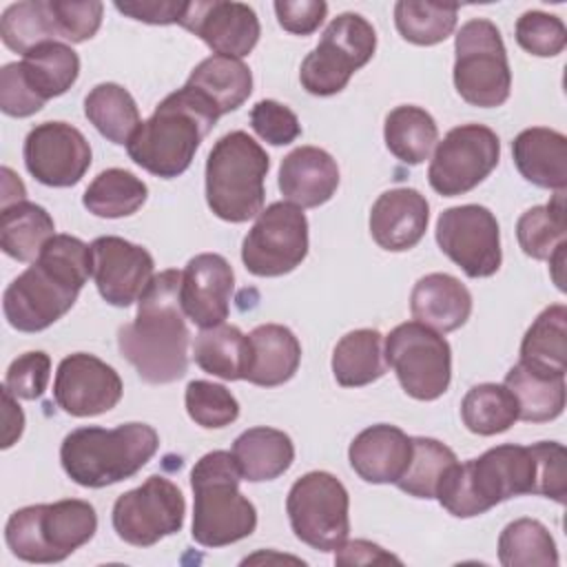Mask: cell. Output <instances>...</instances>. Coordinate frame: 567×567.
I'll return each instance as SVG.
<instances>
[{
	"instance_id": "obj_1",
	"label": "cell",
	"mask_w": 567,
	"mask_h": 567,
	"mask_svg": "<svg viewBox=\"0 0 567 567\" xmlns=\"http://www.w3.org/2000/svg\"><path fill=\"white\" fill-rule=\"evenodd\" d=\"M182 272L162 270L137 299V317L117 330L120 354L153 385L173 383L188 370L190 332L179 301Z\"/></svg>"
},
{
	"instance_id": "obj_2",
	"label": "cell",
	"mask_w": 567,
	"mask_h": 567,
	"mask_svg": "<svg viewBox=\"0 0 567 567\" xmlns=\"http://www.w3.org/2000/svg\"><path fill=\"white\" fill-rule=\"evenodd\" d=\"M91 266V246L71 235H53L2 295L9 326L20 332H40L55 323L73 308Z\"/></svg>"
},
{
	"instance_id": "obj_3",
	"label": "cell",
	"mask_w": 567,
	"mask_h": 567,
	"mask_svg": "<svg viewBox=\"0 0 567 567\" xmlns=\"http://www.w3.org/2000/svg\"><path fill=\"white\" fill-rule=\"evenodd\" d=\"M219 117L188 86L166 95L126 144L128 157L155 177L182 175Z\"/></svg>"
},
{
	"instance_id": "obj_4",
	"label": "cell",
	"mask_w": 567,
	"mask_h": 567,
	"mask_svg": "<svg viewBox=\"0 0 567 567\" xmlns=\"http://www.w3.org/2000/svg\"><path fill=\"white\" fill-rule=\"evenodd\" d=\"M536 461L529 445H496L478 458L454 463L436 487L439 503L456 518L481 516L494 505L534 494Z\"/></svg>"
},
{
	"instance_id": "obj_5",
	"label": "cell",
	"mask_w": 567,
	"mask_h": 567,
	"mask_svg": "<svg viewBox=\"0 0 567 567\" xmlns=\"http://www.w3.org/2000/svg\"><path fill=\"white\" fill-rule=\"evenodd\" d=\"M159 436L146 423L78 427L60 445L66 476L82 487H106L135 476L157 452Z\"/></svg>"
},
{
	"instance_id": "obj_6",
	"label": "cell",
	"mask_w": 567,
	"mask_h": 567,
	"mask_svg": "<svg viewBox=\"0 0 567 567\" xmlns=\"http://www.w3.org/2000/svg\"><path fill=\"white\" fill-rule=\"evenodd\" d=\"M241 472L233 452L204 454L190 470L193 540L202 547H224L250 536L257 527L255 505L239 492Z\"/></svg>"
},
{
	"instance_id": "obj_7",
	"label": "cell",
	"mask_w": 567,
	"mask_h": 567,
	"mask_svg": "<svg viewBox=\"0 0 567 567\" xmlns=\"http://www.w3.org/2000/svg\"><path fill=\"white\" fill-rule=\"evenodd\" d=\"M268 153L246 131L221 135L206 159V202L224 221L241 224L264 210Z\"/></svg>"
},
{
	"instance_id": "obj_8",
	"label": "cell",
	"mask_w": 567,
	"mask_h": 567,
	"mask_svg": "<svg viewBox=\"0 0 567 567\" xmlns=\"http://www.w3.org/2000/svg\"><path fill=\"white\" fill-rule=\"evenodd\" d=\"M97 532L95 507L80 498L16 509L4 525L11 554L27 563H60Z\"/></svg>"
},
{
	"instance_id": "obj_9",
	"label": "cell",
	"mask_w": 567,
	"mask_h": 567,
	"mask_svg": "<svg viewBox=\"0 0 567 567\" xmlns=\"http://www.w3.org/2000/svg\"><path fill=\"white\" fill-rule=\"evenodd\" d=\"M454 86L472 106L494 109L507 102L512 71L501 31L485 18L467 20L454 40Z\"/></svg>"
},
{
	"instance_id": "obj_10",
	"label": "cell",
	"mask_w": 567,
	"mask_h": 567,
	"mask_svg": "<svg viewBox=\"0 0 567 567\" xmlns=\"http://www.w3.org/2000/svg\"><path fill=\"white\" fill-rule=\"evenodd\" d=\"M377 49L374 27L359 13L337 16L319 44L303 58L299 80L310 95L328 97L346 89L352 73L365 66Z\"/></svg>"
},
{
	"instance_id": "obj_11",
	"label": "cell",
	"mask_w": 567,
	"mask_h": 567,
	"mask_svg": "<svg viewBox=\"0 0 567 567\" xmlns=\"http://www.w3.org/2000/svg\"><path fill=\"white\" fill-rule=\"evenodd\" d=\"M350 498L343 483L330 472H308L297 478L286 498L295 536L312 549L334 551L350 532Z\"/></svg>"
},
{
	"instance_id": "obj_12",
	"label": "cell",
	"mask_w": 567,
	"mask_h": 567,
	"mask_svg": "<svg viewBox=\"0 0 567 567\" xmlns=\"http://www.w3.org/2000/svg\"><path fill=\"white\" fill-rule=\"evenodd\" d=\"M385 363L401 388L416 401H434L447 392L452 379V350L445 337L419 323H399L385 337Z\"/></svg>"
},
{
	"instance_id": "obj_13",
	"label": "cell",
	"mask_w": 567,
	"mask_h": 567,
	"mask_svg": "<svg viewBox=\"0 0 567 567\" xmlns=\"http://www.w3.org/2000/svg\"><path fill=\"white\" fill-rule=\"evenodd\" d=\"M308 255V219L303 208L275 202L266 206L241 244V261L257 277L292 272Z\"/></svg>"
},
{
	"instance_id": "obj_14",
	"label": "cell",
	"mask_w": 567,
	"mask_h": 567,
	"mask_svg": "<svg viewBox=\"0 0 567 567\" xmlns=\"http://www.w3.org/2000/svg\"><path fill=\"white\" fill-rule=\"evenodd\" d=\"M186 501L179 487L164 476H148L140 487L117 496L113 529L133 547H151L182 529Z\"/></svg>"
},
{
	"instance_id": "obj_15",
	"label": "cell",
	"mask_w": 567,
	"mask_h": 567,
	"mask_svg": "<svg viewBox=\"0 0 567 567\" xmlns=\"http://www.w3.org/2000/svg\"><path fill=\"white\" fill-rule=\"evenodd\" d=\"M498 157L501 142L489 126L461 124L436 144L427 182L443 197L465 195L496 168Z\"/></svg>"
},
{
	"instance_id": "obj_16",
	"label": "cell",
	"mask_w": 567,
	"mask_h": 567,
	"mask_svg": "<svg viewBox=\"0 0 567 567\" xmlns=\"http://www.w3.org/2000/svg\"><path fill=\"white\" fill-rule=\"evenodd\" d=\"M436 244L472 279L492 277L503 261L498 221L478 204L443 210L436 219Z\"/></svg>"
},
{
	"instance_id": "obj_17",
	"label": "cell",
	"mask_w": 567,
	"mask_h": 567,
	"mask_svg": "<svg viewBox=\"0 0 567 567\" xmlns=\"http://www.w3.org/2000/svg\"><path fill=\"white\" fill-rule=\"evenodd\" d=\"M24 166L44 186H75L91 166L86 137L66 122H42L24 140Z\"/></svg>"
},
{
	"instance_id": "obj_18",
	"label": "cell",
	"mask_w": 567,
	"mask_h": 567,
	"mask_svg": "<svg viewBox=\"0 0 567 567\" xmlns=\"http://www.w3.org/2000/svg\"><path fill=\"white\" fill-rule=\"evenodd\" d=\"M124 385L120 374L102 359L75 352L60 361L53 399L71 416H97L113 410L122 399Z\"/></svg>"
},
{
	"instance_id": "obj_19",
	"label": "cell",
	"mask_w": 567,
	"mask_h": 567,
	"mask_svg": "<svg viewBox=\"0 0 567 567\" xmlns=\"http://www.w3.org/2000/svg\"><path fill=\"white\" fill-rule=\"evenodd\" d=\"M91 261V277L97 292L115 308H126L137 301L155 277L151 252L115 235L93 239Z\"/></svg>"
},
{
	"instance_id": "obj_20",
	"label": "cell",
	"mask_w": 567,
	"mask_h": 567,
	"mask_svg": "<svg viewBox=\"0 0 567 567\" xmlns=\"http://www.w3.org/2000/svg\"><path fill=\"white\" fill-rule=\"evenodd\" d=\"M179 24L202 38L215 55L237 60L255 49L261 33L259 18L252 7L226 0L186 2Z\"/></svg>"
},
{
	"instance_id": "obj_21",
	"label": "cell",
	"mask_w": 567,
	"mask_h": 567,
	"mask_svg": "<svg viewBox=\"0 0 567 567\" xmlns=\"http://www.w3.org/2000/svg\"><path fill=\"white\" fill-rule=\"evenodd\" d=\"M235 272L217 252L195 255L182 270L179 301L186 319L199 328L224 323L230 310Z\"/></svg>"
},
{
	"instance_id": "obj_22",
	"label": "cell",
	"mask_w": 567,
	"mask_h": 567,
	"mask_svg": "<svg viewBox=\"0 0 567 567\" xmlns=\"http://www.w3.org/2000/svg\"><path fill=\"white\" fill-rule=\"evenodd\" d=\"M430 221V204L416 188H392L377 197L370 210V235L390 252L414 248Z\"/></svg>"
},
{
	"instance_id": "obj_23",
	"label": "cell",
	"mask_w": 567,
	"mask_h": 567,
	"mask_svg": "<svg viewBox=\"0 0 567 567\" xmlns=\"http://www.w3.org/2000/svg\"><path fill=\"white\" fill-rule=\"evenodd\" d=\"M348 458L357 476L365 483H396L410 465L412 436L396 425H370L352 439Z\"/></svg>"
},
{
	"instance_id": "obj_24",
	"label": "cell",
	"mask_w": 567,
	"mask_h": 567,
	"mask_svg": "<svg viewBox=\"0 0 567 567\" xmlns=\"http://www.w3.org/2000/svg\"><path fill=\"white\" fill-rule=\"evenodd\" d=\"M339 186V166L334 157L317 146L290 151L279 166V190L288 204L317 208L326 204Z\"/></svg>"
},
{
	"instance_id": "obj_25",
	"label": "cell",
	"mask_w": 567,
	"mask_h": 567,
	"mask_svg": "<svg viewBox=\"0 0 567 567\" xmlns=\"http://www.w3.org/2000/svg\"><path fill=\"white\" fill-rule=\"evenodd\" d=\"M512 157L518 173L538 188H567V137L554 128L532 126L512 142Z\"/></svg>"
},
{
	"instance_id": "obj_26",
	"label": "cell",
	"mask_w": 567,
	"mask_h": 567,
	"mask_svg": "<svg viewBox=\"0 0 567 567\" xmlns=\"http://www.w3.org/2000/svg\"><path fill=\"white\" fill-rule=\"evenodd\" d=\"M410 312L419 323L436 332H452L470 319L472 295L456 277L430 272L414 284Z\"/></svg>"
},
{
	"instance_id": "obj_27",
	"label": "cell",
	"mask_w": 567,
	"mask_h": 567,
	"mask_svg": "<svg viewBox=\"0 0 567 567\" xmlns=\"http://www.w3.org/2000/svg\"><path fill=\"white\" fill-rule=\"evenodd\" d=\"M250 357L244 379L261 385L275 388L290 381L301 361V343L295 332L279 323L257 326L248 334Z\"/></svg>"
},
{
	"instance_id": "obj_28",
	"label": "cell",
	"mask_w": 567,
	"mask_h": 567,
	"mask_svg": "<svg viewBox=\"0 0 567 567\" xmlns=\"http://www.w3.org/2000/svg\"><path fill=\"white\" fill-rule=\"evenodd\" d=\"M184 86H188L217 117H221L248 100L252 93V73L237 58L210 55L190 71Z\"/></svg>"
},
{
	"instance_id": "obj_29",
	"label": "cell",
	"mask_w": 567,
	"mask_h": 567,
	"mask_svg": "<svg viewBox=\"0 0 567 567\" xmlns=\"http://www.w3.org/2000/svg\"><path fill=\"white\" fill-rule=\"evenodd\" d=\"M233 456L244 481H275L292 465L295 445L286 432L261 425L250 427L235 439Z\"/></svg>"
},
{
	"instance_id": "obj_30",
	"label": "cell",
	"mask_w": 567,
	"mask_h": 567,
	"mask_svg": "<svg viewBox=\"0 0 567 567\" xmlns=\"http://www.w3.org/2000/svg\"><path fill=\"white\" fill-rule=\"evenodd\" d=\"M516 399L518 419L547 423L565 410V374L545 372L518 361L509 368L503 383Z\"/></svg>"
},
{
	"instance_id": "obj_31",
	"label": "cell",
	"mask_w": 567,
	"mask_h": 567,
	"mask_svg": "<svg viewBox=\"0 0 567 567\" xmlns=\"http://www.w3.org/2000/svg\"><path fill=\"white\" fill-rule=\"evenodd\" d=\"M383 334L372 328H359L339 339L332 352V374L343 388H361L385 374Z\"/></svg>"
},
{
	"instance_id": "obj_32",
	"label": "cell",
	"mask_w": 567,
	"mask_h": 567,
	"mask_svg": "<svg viewBox=\"0 0 567 567\" xmlns=\"http://www.w3.org/2000/svg\"><path fill=\"white\" fill-rule=\"evenodd\" d=\"M20 66L31 91L44 104L47 100L66 93L80 75L78 53L60 40L44 42L27 51L20 60Z\"/></svg>"
},
{
	"instance_id": "obj_33",
	"label": "cell",
	"mask_w": 567,
	"mask_h": 567,
	"mask_svg": "<svg viewBox=\"0 0 567 567\" xmlns=\"http://www.w3.org/2000/svg\"><path fill=\"white\" fill-rule=\"evenodd\" d=\"M53 217L33 202H16L0 215V248L18 261L38 259L44 244L55 235Z\"/></svg>"
},
{
	"instance_id": "obj_34",
	"label": "cell",
	"mask_w": 567,
	"mask_h": 567,
	"mask_svg": "<svg viewBox=\"0 0 567 567\" xmlns=\"http://www.w3.org/2000/svg\"><path fill=\"white\" fill-rule=\"evenodd\" d=\"M193 357L204 372L224 381H237L246 374L250 343L237 326L219 323L199 330V334L195 337Z\"/></svg>"
},
{
	"instance_id": "obj_35",
	"label": "cell",
	"mask_w": 567,
	"mask_h": 567,
	"mask_svg": "<svg viewBox=\"0 0 567 567\" xmlns=\"http://www.w3.org/2000/svg\"><path fill=\"white\" fill-rule=\"evenodd\" d=\"M383 137L388 151L396 159L414 166L430 157L432 148L439 142V128L434 117L425 109L403 104L388 113Z\"/></svg>"
},
{
	"instance_id": "obj_36",
	"label": "cell",
	"mask_w": 567,
	"mask_h": 567,
	"mask_svg": "<svg viewBox=\"0 0 567 567\" xmlns=\"http://www.w3.org/2000/svg\"><path fill=\"white\" fill-rule=\"evenodd\" d=\"M520 361L545 372H567V308L563 303L547 306L527 328Z\"/></svg>"
},
{
	"instance_id": "obj_37",
	"label": "cell",
	"mask_w": 567,
	"mask_h": 567,
	"mask_svg": "<svg viewBox=\"0 0 567 567\" xmlns=\"http://www.w3.org/2000/svg\"><path fill=\"white\" fill-rule=\"evenodd\" d=\"M84 115L100 135L113 144H128L131 135L142 124L133 95L115 82H102L89 91L84 97Z\"/></svg>"
},
{
	"instance_id": "obj_38",
	"label": "cell",
	"mask_w": 567,
	"mask_h": 567,
	"mask_svg": "<svg viewBox=\"0 0 567 567\" xmlns=\"http://www.w3.org/2000/svg\"><path fill=\"white\" fill-rule=\"evenodd\" d=\"M146 197L148 188L140 177L124 168H106L89 184L82 204L95 217L117 219L137 213Z\"/></svg>"
},
{
	"instance_id": "obj_39",
	"label": "cell",
	"mask_w": 567,
	"mask_h": 567,
	"mask_svg": "<svg viewBox=\"0 0 567 567\" xmlns=\"http://www.w3.org/2000/svg\"><path fill=\"white\" fill-rule=\"evenodd\" d=\"M463 425L478 436L507 432L518 421L514 394L501 383H481L467 390L461 403Z\"/></svg>"
},
{
	"instance_id": "obj_40",
	"label": "cell",
	"mask_w": 567,
	"mask_h": 567,
	"mask_svg": "<svg viewBox=\"0 0 567 567\" xmlns=\"http://www.w3.org/2000/svg\"><path fill=\"white\" fill-rule=\"evenodd\" d=\"M498 560L505 567H554L558 565V549L540 520L516 518L498 536Z\"/></svg>"
},
{
	"instance_id": "obj_41",
	"label": "cell",
	"mask_w": 567,
	"mask_h": 567,
	"mask_svg": "<svg viewBox=\"0 0 567 567\" xmlns=\"http://www.w3.org/2000/svg\"><path fill=\"white\" fill-rule=\"evenodd\" d=\"M458 4L432 0H399L394 4V24L403 40L432 47L452 35L456 27Z\"/></svg>"
},
{
	"instance_id": "obj_42",
	"label": "cell",
	"mask_w": 567,
	"mask_h": 567,
	"mask_svg": "<svg viewBox=\"0 0 567 567\" xmlns=\"http://www.w3.org/2000/svg\"><path fill=\"white\" fill-rule=\"evenodd\" d=\"M516 237L527 257L549 259L567 241L565 190H556L549 204L527 208L516 221Z\"/></svg>"
},
{
	"instance_id": "obj_43",
	"label": "cell",
	"mask_w": 567,
	"mask_h": 567,
	"mask_svg": "<svg viewBox=\"0 0 567 567\" xmlns=\"http://www.w3.org/2000/svg\"><path fill=\"white\" fill-rule=\"evenodd\" d=\"M456 463V454L441 441L412 436V458L403 476L394 483L414 498H434L443 474Z\"/></svg>"
},
{
	"instance_id": "obj_44",
	"label": "cell",
	"mask_w": 567,
	"mask_h": 567,
	"mask_svg": "<svg viewBox=\"0 0 567 567\" xmlns=\"http://www.w3.org/2000/svg\"><path fill=\"white\" fill-rule=\"evenodd\" d=\"M0 38L11 51L22 55L35 49L38 44L58 40V33L49 13V2L24 0V2L9 4L0 18Z\"/></svg>"
},
{
	"instance_id": "obj_45",
	"label": "cell",
	"mask_w": 567,
	"mask_h": 567,
	"mask_svg": "<svg viewBox=\"0 0 567 567\" xmlns=\"http://www.w3.org/2000/svg\"><path fill=\"white\" fill-rule=\"evenodd\" d=\"M184 401H186L188 416L197 425L208 430L226 427L239 416L237 399L230 394V390L213 381H204V379L190 381L186 385Z\"/></svg>"
},
{
	"instance_id": "obj_46",
	"label": "cell",
	"mask_w": 567,
	"mask_h": 567,
	"mask_svg": "<svg viewBox=\"0 0 567 567\" xmlns=\"http://www.w3.org/2000/svg\"><path fill=\"white\" fill-rule=\"evenodd\" d=\"M516 42L536 58H554L567 44V29L558 16L545 11H525L516 20Z\"/></svg>"
},
{
	"instance_id": "obj_47",
	"label": "cell",
	"mask_w": 567,
	"mask_h": 567,
	"mask_svg": "<svg viewBox=\"0 0 567 567\" xmlns=\"http://www.w3.org/2000/svg\"><path fill=\"white\" fill-rule=\"evenodd\" d=\"M58 38L78 44L91 40L100 24L104 4L97 0H47Z\"/></svg>"
},
{
	"instance_id": "obj_48",
	"label": "cell",
	"mask_w": 567,
	"mask_h": 567,
	"mask_svg": "<svg viewBox=\"0 0 567 567\" xmlns=\"http://www.w3.org/2000/svg\"><path fill=\"white\" fill-rule=\"evenodd\" d=\"M536 461V489L534 494L565 505L567 496V452L556 441H540L529 445Z\"/></svg>"
},
{
	"instance_id": "obj_49",
	"label": "cell",
	"mask_w": 567,
	"mask_h": 567,
	"mask_svg": "<svg viewBox=\"0 0 567 567\" xmlns=\"http://www.w3.org/2000/svg\"><path fill=\"white\" fill-rule=\"evenodd\" d=\"M51 377V359L42 350L24 352L18 359L11 361L7 377H4V388L16 396V399H27L35 401L44 394Z\"/></svg>"
},
{
	"instance_id": "obj_50",
	"label": "cell",
	"mask_w": 567,
	"mask_h": 567,
	"mask_svg": "<svg viewBox=\"0 0 567 567\" xmlns=\"http://www.w3.org/2000/svg\"><path fill=\"white\" fill-rule=\"evenodd\" d=\"M250 126L272 146H286L301 133L297 115L277 100H259L250 111Z\"/></svg>"
},
{
	"instance_id": "obj_51",
	"label": "cell",
	"mask_w": 567,
	"mask_h": 567,
	"mask_svg": "<svg viewBox=\"0 0 567 567\" xmlns=\"http://www.w3.org/2000/svg\"><path fill=\"white\" fill-rule=\"evenodd\" d=\"M44 102L31 91L20 62H9L0 71V109L11 117H29L38 113Z\"/></svg>"
},
{
	"instance_id": "obj_52",
	"label": "cell",
	"mask_w": 567,
	"mask_h": 567,
	"mask_svg": "<svg viewBox=\"0 0 567 567\" xmlns=\"http://www.w3.org/2000/svg\"><path fill=\"white\" fill-rule=\"evenodd\" d=\"M275 13L284 31L295 35H310L326 20L328 4L323 0H277Z\"/></svg>"
},
{
	"instance_id": "obj_53",
	"label": "cell",
	"mask_w": 567,
	"mask_h": 567,
	"mask_svg": "<svg viewBox=\"0 0 567 567\" xmlns=\"http://www.w3.org/2000/svg\"><path fill=\"white\" fill-rule=\"evenodd\" d=\"M186 2L177 0H128L115 2V9L146 24H179Z\"/></svg>"
},
{
	"instance_id": "obj_54",
	"label": "cell",
	"mask_w": 567,
	"mask_h": 567,
	"mask_svg": "<svg viewBox=\"0 0 567 567\" xmlns=\"http://www.w3.org/2000/svg\"><path fill=\"white\" fill-rule=\"evenodd\" d=\"M337 565H370V563H401L396 556L388 554L383 547L370 540H350L334 549Z\"/></svg>"
},
{
	"instance_id": "obj_55",
	"label": "cell",
	"mask_w": 567,
	"mask_h": 567,
	"mask_svg": "<svg viewBox=\"0 0 567 567\" xmlns=\"http://www.w3.org/2000/svg\"><path fill=\"white\" fill-rule=\"evenodd\" d=\"M2 399H4V430H2V450H9L24 430V414L16 401V396L2 385Z\"/></svg>"
},
{
	"instance_id": "obj_56",
	"label": "cell",
	"mask_w": 567,
	"mask_h": 567,
	"mask_svg": "<svg viewBox=\"0 0 567 567\" xmlns=\"http://www.w3.org/2000/svg\"><path fill=\"white\" fill-rule=\"evenodd\" d=\"M27 195L24 184L20 182V177H16V173L9 166H2V208L22 202Z\"/></svg>"
},
{
	"instance_id": "obj_57",
	"label": "cell",
	"mask_w": 567,
	"mask_h": 567,
	"mask_svg": "<svg viewBox=\"0 0 567 567\" xmlns=\"http://www.w3.org/2000/svg\"><path fill=\"white\" fill-rule=\"evenodd\" d=\"M565 248H567V241L560 244L554 255L547 259L551 264V279L556 284L558 290H565V279H563V266H565Z\"/></svg>"
}]
</instances>
